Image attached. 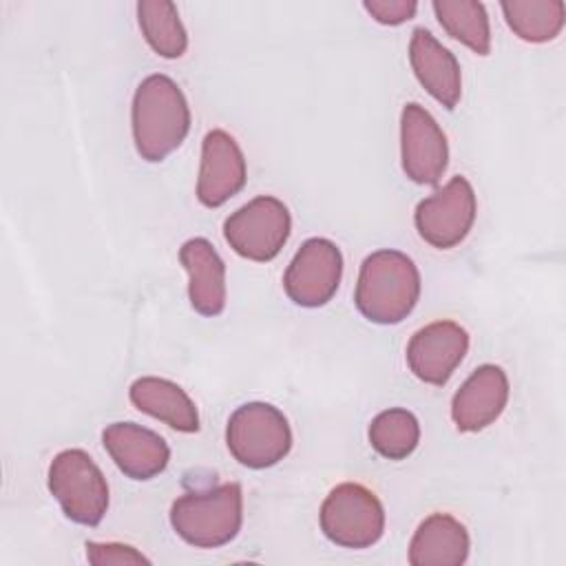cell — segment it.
<instances>
[{"mask_svg":"<svg viewBox=\"0 0 566 566\" xmlns=\"http://www.w3.org/2000/svg\"><path fill=\"white\" fill-rule=\"evenodd\" d=\"M130 124L142 159L161 161L177 150L190 130V108L177 82L161 73L142 80L133 95Z\"/></svg>","mask_w":566,"mask_h":566,"instance_id":"1","label":"cell"},{"mask_svg":"<svg viewBox=\"0 0 566 566\" xmlns=\"http://www.w3.org/2000/svg\"><path fill=\"white\" fill-rule=\"evenodd\" d=\"M420 298V272L400 250L371 252L358 272L354 303L358 312L378 325L405 321Z\"/></svg>","mask_w":566,"mask_h":566,"instance_id":"2","label":"cell"},{"mask_svg":"<svg viewBox=\"0 0 566 566\" xmlns=\"http://www.w3.org/2000/svg\"><path fill=\"white\" fill-rule=\"evenodd\" d=\"M243 522V493L237 482L179 495L170 506L175 533L190 546L219 548L237 537Z\"/></svg>","mask_w":566,"mask_h":566,"instance_id":"3","label":"cell"},{"mask_svg":"<svg viewBox=\"0 0 566 566\" xmlns=\"http://www.w3.org/2000/svg\"><path fill=\"white\" fill-rule=\"evenodd\" d=\"M226 444L232 458L248 469L279 464L292 449V429L281 409L270 402L237 407L226 427Z\"/></svg>","mask_w":566,"mask_h":566,"instance_id":"4","label":"cell"},{"mask_svg":"<svg viewBox=\"0 0 566 566\" xmlns=\"http://www.w3.org/2000/svg\"><path fill=\"white\" fill-rule=\"evenodd\" d=\"M49 491L64 515L82 526H97L108 509V484L82 449H64L49 464Z\"/></svg>","mask_w":566,"mask_h":566,"instance_id":"5","label":"cell"},{"mask_svg":"<svg viewBox=\"0 0 566 566\" xmlns=\"http://www.w3.org/2000/svg\"><path fill=\"white\" fill-rule=\"evenodd\" d=\"M321 531L336 546L369 548L385 533V509L367 486L343 482L323 500Z\"/></svg>","mask_w":566,"mask_h":566,"instance_id":"6","label":"cell"},{"mask_svg":"<svg viewBox=\"0 0 566 566\" xmlns=\"http://www.w3.org/2000/svg\"><path fill=\"white\" fill-rule=\"evenodd\" d=\"M292 217L287 206L272 197L261 195L234 210L223 223V237L230 248L250 261H272L287 243Z\"/></svg>","mask_w":566,"mask_h":566,"instance_id":"7","label":"cell"},{"mask_svg":"<svg viewBox=\"0 0 566 566\" xmlns=\"http://www.w3.org/2000/svg\"><path fill=\"white\" fill-rule=\"evenodd\" d=\"M478 201L467 177L458 175L447 186L429 195L416 206L413 223L429 245L451 250L460 245L473 228Z\"/></svg>","mask_w":566,"mask_h":566,"instance_id":"8","label":"cell"},{"mask_svg":"<svg viewBox=\"0 0 566 566\" xmlns=\"http://www.w3.org/2000/svg\"><path fill=\"white\" fill-rule=\"evenodd\" d=\"M343 276L340 248L323 237L307 239L283 274V287L292 303L321 307L332 301Z\"/></svg>","mask_w":566,"mask_h":566,"instance_id":"9","label":"cell"},{"mask_svg":"<svg viewBox=\"0 0 566 566\" xmlns=\"http://www.w3.org/2000/svg\"><path fill=\"white\" fill-rule=\"evenodd\" d=\"M400 157L405 175L422 186H436L449 164V146L433 115L409 102L400 115Z\"/></svg>","mask_w":566,"mask_h":566,"instance_id":"10","label":"cell"},{"mask_svg":"<svg viewBox=\"0 0 566 566\" xmlns=\"http://www.w3.org/2000/svg\"><path fill=\"white\" fill-rule=\"evenodd\" d=\"M467 352V329L453 321H436L411 336L407 345V365L418 380L440 387L453 376Z\"/></svg>","mask_w":566,"mask_h":566,"instance_id":"11","label":"cell"},{"mask_svg":"<svg viewBox=\"0 0 566 566\" xmlns=\"http://www.w3.org/2000/svg\"><path fill=\"white\" fill-rule=\"evenodd\" d=\"M245 157L237 139L221 128L208 130L201 142L197 199L206 208H219L245 186Z\"/></svg>","mask_w":566,"mask_h":566,"instance_id":"12","label":"cell"},{"mask_svg":"<svg viewBox=\"0 0 566 566\" xmlns=\"http://www.w3.org/2000/svg\"><path fill=\"white\" fill-rule=\"evenodd\" d=\"M509 402V378L497 365H480L453 394L451 418L458 431L475 433L493 424Z\"/></svg>","mask_w":566,"mask_h":566,"instance_id":"13","label":"cell"},{"mask_svg":"<svg viewBox=\"0 0 566 566\" xmlns=\"http://www.w3.org/2000/svg\"><path fill=\"white\" fill-rule=\"evenodd\" d=\"M102 442L117 469L133 480H150L159 475L170 460L166 440L137 422L108 424L102 431Z\"/></svg>","mask_w":566,"mask_h":566,"instance_id":"14","label":"cell"},{"mask_svg":"<svg viewBox=\"0 0 566 566\" xmlns=\"http://www.w3.org/2000/svg\"><path fill=\"white\" fill-rule=\"evenodd\" d=\"M409 62L422 88L447 111H453L462 95V73L455 55L420 27L411 33Z\"/></svg>","mask_w":566,"mask_h":566,"instance_id":"15","label":"cell"},{"mask_svg":"<svg viewBox=\"0 0 566 566\" xmlns=\"http://www.w3.org/2000/svg\"><path fill=\"white\" fill-rule=\"evenodd\" d=\"M179 261L188 272V298L201 316H219L226 307V265L214 245L195 237L179 250Z\"/></svg>","mask_w":566,"mask_h":566,"instance_id":"16","label":"cell"},{"mask_svg":"<svg viewBox=\"0 0 566 566\" xmlns=\"http://www.w3.org/2000/svg\"><path fill=\"white\" fill-rule=\"evenodd\" d=\"M469 533L449 513H431L416 528L409 544L411 566H460L469 557Z\"/></svg>","mask_w":566,"mask_h":566,"instance_id":"17","label":"cell"},{"mask_svg":"<svg viewBox=\"0 0 566 566\" xmlns=\"http://www.w3.org/2000/svg\"><path fill=\"white\" fill-rule=\"evenodd\" d=\"M128 398L142 413L166 422L175 431H199V413L192 398L172 380L142 376L130 385Z\"/></svg>","mask_w":566,"mask_h":566,"instance_id":"18","label":"cell"},{"mask_svg":"<svg viewBox=\"0 0 566 566\" xmlns=\"http://www.w3.org/2000/svg\"><path fill=\"white\" fill-rule=\"evenodd\" d=\"M500 7L509 29L531 44L555 40L566 22V7L562 0H513L502 2Z\"/></svg>","mask_w":566,"mask_h":566,"instance_id":"19","label":"cell"},{"mask_svg":"<svg viewBox=\"0 0 566 566\" xmlns=\"http://www.w3.org/2000/svg\"><path fill=\"white\" fill-rule=\"evenodd\" d=\"M433 13L440 27L478 55L491 53V24L482 2L473 0H436Z\"/></svg>","mask_w":566,"mask_h":566,"instance_id":"20","label":"cell"},{"mask_svg":"<svg viewBox=\"0 0 566 566\" xmlns=\"http://www.w3.org/2000/svg\"><path fill=\"white\" fill-rule=\"evenodd\" d=\"M137 20L146 42L157 55L175 60L186 53L188 35L172 2L142 0L137 2Z\"/></svg>","mask_w":566,"mask_h":566,"instance_id":"21","label":"cell"},{"mask_svg":"<svg viewBox=\"0 0 566 566\" xmlns=\"http://www.w3.org/2000/svg\"><path fill=\"white\" fill-rule=\"evenodd\" d=\"M367 436L371 449L378 455L387 460H405L416 451L420 442V424L411 411L391 407L371 420Z\"/></svg>","mask_w":566,"mask_h":566,"instance_id":"22","label":"cell"},{"mask_svg":"<svg viewBox=\"0 0 566 566\" xmlns=\"http://www.w3.org/2000/svg\"><path fill=\"white\" fill-rule=\"evenodd\" d=\"M86 557L95 566H119V564H150L146 555H142L137 548L128 544H95L86 542Z\"/></svg>","mask_w":566,"mask_h":566,"instance_id":"23","label":"cell"},{"mask_svg":"<svg viewBox=\"0 0 566 566\" xmlns=\"http://www.w3.org/2000/svg\"><path fill=\"white\" fill-rule=\"evenodd\" d=\"M365 11L380 24H402L416 15L418 2L413 0H367L363 2Z\"/></svg>","mask_w":566,"mask_h":566,"instance_id":"24","label":"cell"}]
</instances>
